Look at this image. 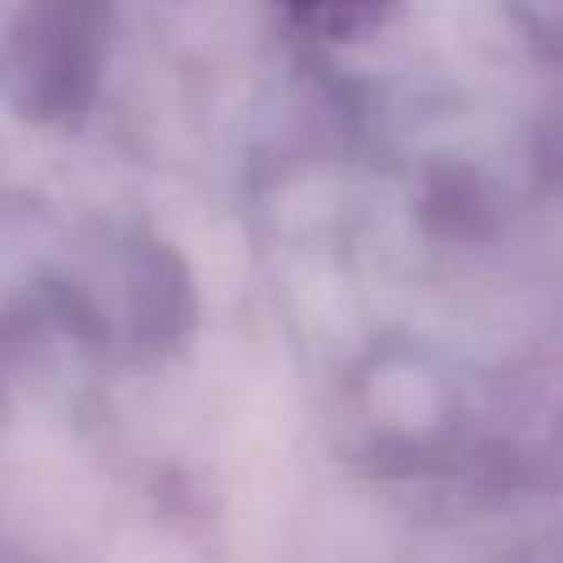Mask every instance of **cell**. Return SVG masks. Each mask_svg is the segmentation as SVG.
Returning <instances> with one entry per match:
<instances>
[{
	"mask_svg": "<svg viewBox=\"0 0 563 563\" xmlns=\"http://www.w3.org/2000/svg\"><path fill=\"white\" fill-rule=\"evenodd\" d=\"M132 312H136V334L150 347L176 343L189 325L194 299L185 290V273L172 255H154L145 268H136V286H132Z\"/></svg>",
	"mask_w": 563,
	"mask_h": 563,
	"instance_id": "1",
	"label": "cell"
}]
</instances>
